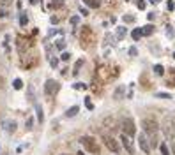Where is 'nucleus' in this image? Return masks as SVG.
Here are the masks:
<instances>
[{
    "instance_id": "nucleus-1",
    "label": "nucleus",
    "mask_w": 175,
    "mask_h": 155,
    "mask_svg": "<svg viewBox=\"0 0 175 155\" xmlns=\"http://www.w3.org/2000/svg\"><path fill=\"white\" fill-rule=\"evenodd\" d=\"M143 129H145V134H147V138H149V143H150V148H156L159 143V139H158V134H159V123H158V120L156 118H152V116H149V118H143Z\"/></svg>"
},
{
    "instance_id": "nucleus-2",
    "label": "nucleus",
    "mask_w": 175,
    "mask_h": 155,
    "mask_svg": "<svg viewBox=\"0 0 175 155\" xmlns=\"http://www.w3.org/2000/svg\"><path fill=\"white\" fill-rule=\"evenodd\" d=\"M163 130H165V134H166L168 141H170V143L173 145V150H175V120H173L172 116H166Z\"/></svg>"
},
{
    "instance_id": "nucleus-3",
    "label": "nucleus",
    "mask_w": 175,
    "mask_h": 155,
    "mask_svg": "<svg viewBox=\"0 0 175 155\" xmlns=\"http://www.w3.org/2000/svg\"><path fill=\"white\" fill-rule=\"evenodd\" d=\"M135 132H136V127H135L133 118L124 116V118H122V134H126V136H129V138H133Z\"/></svg>"
},
{
    "instance_id": "nucleus-4",
    "label": "nucleus",
    "mask_w": 175,
    "mask_h": 155,
    "mask_svg": "<svg viewBox=\"0 0 175 155\" xmlns=\"http://www.w3.org/2000/svg\"><path fill=\"white\" fill-rule=\"evenodd\" d=\"M80 143L89 150L90 153H99V145H97V141L94 139V138H90V136H83L81 139H80Z\"/></svg>"
},
{
    "instance_id": "nucleus-5",
    "label": "nucleus",
    "mask_w": 175,
    "mask_h": 155,
    "mask_svg": "<svg viewBox=\"0 0 175 155\" xmlns=\"http://www.w3.org/2000/svg\"><path fill=\"white\" fill-rule=\"evenodd\" d=\"M58 90H60L58 81H55V79H48V81L44 83V94H46V95H55Z\"/></svg>"
},
{
    "instance_id": "nucleus-6",
    "label": "nucleus",
    "mask_w": 175,
    "mask_h": 155,
    "mask_svg": "<svg viewBox=\"0 0 175 155\" xmlns=\"http://www.w3.org/2000/svg\"><path fill=\"white\" fill-rule=\"evenodd\" d=\"M103 141H104V145H106V148L110 150V152H113V153H117L119 150H120V146H119V143L112 138V136H103Z\"/></svg>"
},
{
    "instance_id": "nucleus-7",
    "label": "nucleus",
    "mask_w": 175,
    "mask_h": 155,
    "mask_svg": "<svg viewBox=\"0 0 175 155\" xmlns=\"http://www.w3.org/2000/svg\"><path fill=\"white\" fill-rule=\"evenodd\" d=\"M120 141H122V146L126 148V152H127L129 155H135V146H133V141L129 139V136L120 134Z\"/></svg>"
},
{
    "instance_id": "nucleus-8",
    "label": "nucleus",
    "mask_w": 175,
    "mask_h": 155,
    "mask_svg": "<svg viewBox=\"0 0 175 155\" xmlns=\"http://www.w3.org/2000/svg\"><path fill=\"white\" fill-rule=\"evenodd\" d=\"M138 141H140V148H142V152H143V153H150L152 148H150V143H149V138H147L145 132H142V134H140Z\"/></svg>"
},
{
    "instance_id": "nucleus-9",
    "label": "nucleus",
    "mask_w": 175,
    "mask_h": 155,
    "mask_svg": "<svg viewBox=\"0 0 175 155\" xmlns=\"http://www.w3.org/2000/svg\"><path fill=\"white\" fill-rule=\"evenodd\" d=\"M90 35H92V32H90V27H83V28H81V34H80L81 44H87V42H89Z\"/></svg>"
},
{
    "instance_id": "nucleus-10",
    "label": "nucleus",
    "mask_w": 175,
    "mask_h": 155,
    "mask_svg": "<svg viewBox=\"0 0 175 155\" xmlns=\"http://www.w3.org/2000/svg\"><path fill=\"white\" fill-rule=\"evenodd\" d=\"M142 34L143 35H152V34H154V25H145V27H142Z\"/></svg>"
},
{
    "instance_id": "nucleus-11",
    "label": "nucleus",
    "mask_w": 175,
    "mask_h": 155,
    "mask_svg": "<svg viewBox=\"0 0 175 155\" xmlns=\"http://www.w3.org/2000/svg\"><path fill=\"white\" fill-rule=\"evenodd\" d=\"M35 113H37V120L42 123V122H44V113H42V107L39 104H35Z\"/></svg>"
},
{
    "instance_id": "nucleus-12",
    "label": "nucleus",
    "mask_w": 175,
    "mask_h": 155,
    "mask_svg": "<svg viewBox=\"0 0 175 155\" xmlns=\"http://www.w3.org/2000/svg\"><path fill=\"white\" fill-rule=\"evenodd\" d=\"M131 37H133L135 41H140V39L143 37V34H142V28H133V32H131Z\"/></svg>"
},
{
    "instance_id": "nucleus-13",
    "label": "nucleus",
    "mask_w": 175,
    "mask_h": 155,
    "mask_svg": "<svg viewBox=\"0 0 175 155\" xmlns=\"http://www.w3.org/2000/svg\"><path fill=\"white\" fill-rule=\"evenodd\" d=\"M83 2L89 6V7H92V9H97L101 6V0H83Z\"/></svg>"
},
{
    "instance_id": "nucleus-14",
    "label": "nucleus",
    "mask_w": 175,
    "mask_h": 155,
    "mask_svg": "<svg viewBox=\"0 0 175 155\" xmlns=\"http://www.w3.org/2000/svg\"><path fill=\"white\" fill-rule=\"evenodd\" d=\"M78 111H80V107H78V106H73V107H69L67 111H65V116H67V118H71V116H74Z\"/></svg>"
},
{
    "instance_id": "nucleus-15",
    "label": "nucleus",
    "mask_w": 175,
    "mask_h": 155,
    "mask_svg": "<svg viewBox=\"0 0 175 155\" xmlns=\"http://www.w3.org/2000/svg\"><path fill=\"white\" fill-rule=\"evenodd\" d=\"M115 35H117V39L120 41V39H124L126 37V27H119L117 28V32H115Z\"/></svg>"
},
{
    "instance_id": "nucleus-16",
    "label": "nucleus",
    "mask_w": 175,
    "mask_h": 155,
    "mask_svg": "<svg viewBox=\"0 0 175 155\" xmlns=\"http://www.w3.org/2000/svg\"><path fill=\"white\" fill-rule=\"evenodd\" d=\"M154 74H156V76H163V74H165V67H163V65H159V63L154 65Z\"/></svg>"
},
{
    "instance_id": "nucleus-17",
    "label": "nucleus",
    "mask_w": 175,
    "mask_h": 155,
    "mask_svg": "<svg viewBox=\"0 0 175 155\" xmlns=\"http://www.w3.org/2000/svg\"><path fill=\"white\" fill-rule=\"evenodd\" d=\"M12 86H14V90H21V88H23V81H21L19 78H16L12 81Z\"/></svg>"
},
{
    "instance_id": "nucleus-18",
    "label": "nucleus",
    "mask_w": 175,
    "mask_h": 155,
    "mask_svg": "<svg viewBox=\"0 0 175 155\" xmlns=\"http://www.w3.org/2000/svg\"><path fill=\"white\" fill-rule=\"evenodd\" d=\"M62 6H64V0H53V2L50 4V7H51V9H60Z\"/></svg>"
},
{
    "instance_id": "nucleus-19",
    "label": "nucleus",
    "mask_w": 175,
    "mask_h": 155,
    "mask_svg": "<svg viewBox=\"0 0 175 155\" xmlns=\"http://www.w3.org/2000/svg\"><path fill=\"white\" fill-rule=\"evenodd\" d=\"M159 150H161V155H172L170 150H168V145H166V143H161V145H159Z\"/></svg>"
},
{
    "instance_id": "nucleus-20",
    "label": "nucleus",
    "mask_w": 175,
    "mask_h": 155,
    "mask_svg": "<svg viewBox=\"0 0 175 155\" xmlns=\"http://www.w3.org/2000/svg\"><path fill=\"white\" fill-rule=\"evenodd\" d=\"M27 23H28V18H27V14H21V16H19V25H21V27H25Z\"/></svg>"
},
{
    "instance_id": "nucleus-21",
    "label": "nucleus",
    "mask_w": 175,
    "mask_h": 155,
    "mask_svg": "<svg viewBox=\"0 0 175 155\" xmlns=\"http://www.w3.org/2000/svg\"><path fill=\"white\" fill-rule=\"evenodd\" d=\"M7 132H14L16 130V122H7Z\"/></svg>"
},
{
    "instance_id": "nucleus-22",
    "label": "nucleus",
    "mask_w": 175,
    "mask_h": 155,
    "mask_svg": "<svg viewBox=\"0 0 175 155\" xmlns=\"http://www.w3.org/2000/svg\"><path fill=\"white\" fill-rule=\"evenodd\" d=\"M74 90H87V85L85 83H74Z\"/></svg>"
},
{
    "instance_id": "nucleus-23",
    "label": "nucleus",
    "mask_w": 175,
    "mask_h": 155,
    "mask_svg": "<svg viewBox=\"0 0 175 155\" xmlns=\"http://www.w3.org/2000/svg\"><path fill=\"white\" fill-rule=\"evenodd\" d=\"M64 48H65L64 39H58V41H57V50H64Z\"/></svg>"
},
{
    "instance_id": "nucleus-24",
    "label": "nucleus",
    "mask_w": 175,
    "mask_h": 155,
    "mask_svg": "<svg viewBox=\"0 0 175 155\" xmlns=\"http://www.w3.org/2000/svg\"><path fill=\"white\" fill-rule=\"evenodd\" d=\"M136 7H138L140 11H143V9H145V0H136Z\"/></svg>"
},
{
    "instance_id": "nucleus-25",
    "label": "nucleus",
    "mask_w": 175,
    "mask_h": 155,
    "mask_svg": "<svg viewBox=\"0 0 175 155\" xmlns=\"http://www.w3.org/2000/svg\"><path fill=\"white\" fill-rule=\"evenodd\" d=\"M81 65H83V60H78V62H76V65H74V74H78V72H80V67H81Z\"/></svg>"
},
{
    "instance_id": "nucleus-26",
    "label": "nucleus",
    "mask_w": 175,
    "mask_h": 155,
    "mask_svg": "<svg viewBox=\"0 0 175 155\" xmlns=\"http://www.w3.org/2000/svg\"><path fill=\"white\" fill-rule=\"evenodd\" d=\"M124 21H126V23H133V21H135V16H129V14H124Z\"/></svg>"
},
{
    "instance_id": "nucleus-27",
    "label": "nucleus",
    "mask_w": 175,
    "mask_h": 155,
    "mask_svg": "<svg viewBox=\"0 0 175 155\" xmlns=\"http://www.w3.org/2000/svg\"><path fill=\"white\" fill-rule=\"evenodd\" d=\"M85 106H87V109H94V104H92V101H90L89 97L85 99Z\"/></svg>"
},
{
    "instance_id": "nucleus-28",
    "label": "nucleus",
    "mask_w": 175,
    "mask_h": 155,
    "mask_svg": "<svg viewBox=\"0 0 175 155\" xmlns=\"http://www.w3.org/2000/svg\"><path fill=\"white\" fill-rule=\"evenodd\" d=\"M156 97H159V99H172V97H170V94H163V92H158V94H156Z\"/></svg>"
},
{
    "instance_id": "nucleus-29",
    "label": "nucleus",
    "mask_w": 175,
    "mask_h": 155,
    "mask_svg": "<svg viewBox=\"0 0 175 155\" xmlns=\"http://www.w3.org/2000/svg\"><path fill=\"white\" fill-rule=\"evenodd\" d=\"M69 21H71V25H78L80 23V16H71Z\"/></svg>"
},
{
    "instance_id": "nucleus-30",
    "label": "nucleus",
    "mask_w": 175,
    "mask_h": 155,
    "mask_svg": "<svg viewBox=\"0 0 175 155\" xmlns=\"http://www.w3.org/2000/svg\"><path fill=\"white\" fill-rule=\"evenodd\" d=\"M60 58H62V60H64V62H67V60H69V58H71V55H69V53H67V51H64V53H62V56H60Z\"/></svg>"
},
{
    "instance_id": "nucleus-31",
    "label": "nucleus",
    "mask_w": 175,
    "mask_h": 155,
    "mask_svg": "<svg viewBox=\"0 0 175 155\" xmlns=\"http://www.w3.org/2000/svg\"><path fill=\"white\" fill-rule=\"evenodd\" d=\"M50 65H51V67L55 69L57 65H58V60H57V58H51V60H50Z\"/></svg>"
},
{
    "instance_id": "nucleus-32",
    "label": "nucleus",
    "mask_w": 175,
    "mask_h": 155,
    "mask_svg": "<svg viewBox=\"0 0 175 155\" xmlns=\"http://www.w3.org/2000/svg\"><path fill=\"white\" fill-rule=\"evenodd\" d=\"M166 7H168V11H173V9H175V4H173V0H170V2L166 4Z\"/></svg>"
},
{
    "instance_id": "nucleus-33",
    "label": "nucleus",
    "mask_w": 175,
    "mask_h": 155,
    "mask_svg": "<svg viewBox=\"0 0 175 155\" xmlns=\"http://www.w3.org/2000/svg\"><path fill=\"white\" fill-rule=\"evenodd\" d=\"M80 12H81L83 16H89V11H87L85 7H80Z\"/></svg>"
},
{
    "instance_id": "nucleus-34",
    "label": "nucleus",
    "mask_w": 175,
    "mask_h": 155,
    "mask_svg": "<svg viewBox=\"0 0 175 155\" xmlns=\"http://www.w3.org/2000/svg\"><path fill=\"white\" fill-rule=\"evenodd\" d=\"M50 21H51L53 25H55V23H58V16H51V19H50Z\"/></svg>"
},
{
    "instance_id": "nucleus-35",
    "label": "nucleus",
    "mask_w": 175,
    "mask_h": 155,
    "mask_svg": "<svg viewBox=\"0 0 175 155\" xmlns=\"http://www.w3.org/2000/svg\"><path fill=\"white\" fill-rule=\"evenodd\" d=\"M27 127H28V129H32V118H28V120H27Z\"/></svg>"
},
{
    "instance_id": "nucleus-36",
    "label": "nucleus",
    "mask_w": 175,
    "mask_h": 155,
    "mask_svg": "<svg viewBox=\"0 0 175 155\" xmlns=\"http://www.w3.org/2000/svg\"><path fill=\"white\" fill-rule=\"evenodd\" d=\"M129 55H131V56L136 55V50H135V48H131V50H129Z\"/></svg>"
},
{
    "instance_id": "nucleus-37",
    "label": "nucleus",
    "mask_w": 175,
    "mask_h": 155,
    "mask_svg": "<svg viewBox=\"0 0 175 155\" xmlns=\"http://www.w3.org/2000/svg\"><path fill=\"white\" fill-rule=\"evenodd\" d=\"M150 4H159V0H149Z\"/></svg>"
},
{
    "instance_id": "nucleus-38",
    "label": "nucleus",
    "mask_w": 175,
    "mask_h": 155,
    "mask_svg": "<svg viewBox=\"0 0 175 155\" xmlns=\"http://www.w3.org/2000/svg\"><path fill=\"white\" fill-rule=\"evenodd\" d=\"M28 2H30V4H37V2H39V0H28Z\"/></svg>"
},
{
    "instance_id": "nucleus-39",
    "label": "nucleus",
    "mask_w": 175,
    "mask_h": 155,
    "mask_svg": "<svg viewBox=\"0 0 175 155\" xmlns=\"http://www.w3.org/2000/svg\"><path fill=\"white\" fill-rule=\"evenodd\" d=\"M173 81H175V69H173ZM173 86H175V85H173Z\"/></svg>"
},
{
    "instance_id": "nucleus-40",
    "label": "nucleus",
    "mask_w": 175,
    "mask_h": 155,
    "mask_svg": "<svg viewBox=\"0 0 175 155\" xmlns=\"http://www.w3.org/2000/svg\"><path fill=\"white\" fill-rule=\"evenodd\" d=\"M78 155H85V153H83V152H78Z\"/></svg>"
},
{
    "instance_id": "nucleus-41",
    "label": "nucleus",
    "mask_w": 175,
    "mask_h": 155,
    "mask_svg": "<svg viewBox=\"0 0 175 155\" xmlns=\"http://www.w3.org/2000/svg\"><path fill=\"white\" fill-rule=\"evenodd\" d=\"M173 58H175V51H173Z\"/></svg>"
},
{
    "instance_id": "nucleus-42",
    "label": "nucleus",
    "mask_w": 175,
    "mask_h": 155,
    "mask_svg": "<svg viewBox=\"0 0 175 155\" xmlns=\"http://www.w3.org/2000/svg\"><path fill=\"white\" fill-rule=\"evenodd\" d=\"M4 2H7V0H4Z\"/></svg>"
}]
</instances>
